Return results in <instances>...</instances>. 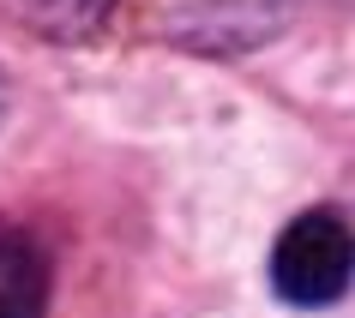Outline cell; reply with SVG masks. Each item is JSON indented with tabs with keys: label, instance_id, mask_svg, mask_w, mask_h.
Instances as JSON below:
<instances>
[{
	"label": "cell",
	"instance_id": "1",
	"mask_svg": "<svg viewBox=\"0 0 355 318\" xmlns=\"http://www.w3.org/2000/svg\"><path fill=\"white\" fill-rule=\"evenodd\" d=\"M355 282V228L337 210H307L271 246V288L289 306H331Z\"/></svg>",
	"mask_w": 355,
	"mask_h": 318
},
{
	"label": "cell",
	"instance_id": "5",
	"mask_svg": "<svg viewBox=\"0 0 355 318\" xmlns=\"http://www.w3.org/2000/svg\"><path fill=\"white\" fill-rule=\"evenodd\" d=\"M6 102H12V84H6V73H0V120H6Z\"/></svg>",
	"mask_w": 355,
	"mask_h": 318
},
{
	"label": "cell",
	"instance_id": "4",
	"mask_svg": "<svg viewBox=\"0 0 355 318\" xmlns=\"http://www.w3.org/2000/svg\"><path fill=\"white\" fill-rule=\"evenodd\" d=\"M109 6H114V0H19V12L37 24L42 37H55V42L91 37L96 24L109 19Z\"/></svg>",
	"mask_w": 355,
	"mask_h": 318
},
{
	"label": "cell",
	"instance_id": "3",
	"mask_svg": "<svg viewBox=\"0 0 355 318\" xmlns=\"http://www.w3.org/2000/svg\"><path fill=\"white\" fill-rule=\"evenodd\" d=\"M49 306V259L19 228H0V318H42Z\"/></svg>",
	"mask_w": 355,
	"mask_h": 318
},
{
	"label": "cell",
	"instance_id": "2",
	"mask_svg": "<svg viewBox=\"0 0 355 318\" xmlns=\"http://www.w3.org/2000/svg\"><path fill=\"white\" fill-rule=\"evenodd\" d=\"M307 0H181L168 19V42L205 60H241L283 37Z\"/></svg>",
	"mask_w": 355,
	"mask_h": 318
}]
</instances>
